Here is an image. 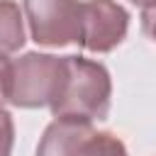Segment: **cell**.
I'll list each match as a JSON object with an SVG mask.
<instances>
[{"label": "cell", "instance_id": "cell-7", "mask_svg": "<svg viewBox=\"0 0 156 156\" xmlns=\"http://www.w3.org/2000/svg\"><path fill=\"white\" fill-rule=\"evenodd\" d=\"M15 144V122L7 110H0V156H10Z\"/></svg>", "mask_w": 156, "mask_h": 156}, {"label": "cell", "instance_id": "cell-8", "mask_svg": "<svg viewBox=\"0 0 156 156\" xmlns=\"http://www.w3.org/2000/svg\"><path fill=\"white\" fill-rule=\"evenodd\" d=\"M141 29H144V34L151 41H156V5L154 7H146L141 12Z\"/></svg>", "mask_w": 156, "mask_h": 156}, {"label": "cell", "instance_id": "cell-6", "mask_svg": "<svg viewBox=\"0 0 156 156\" xmlns=\"http://www.w3.org/2000/svg\"><path fill=\"white\" fill-rule=\"evenodd\" d=\"M24 20L15 0H0V56H10L24 46Z\"/></svg>", "mask_w": 156, "mask_h": 156}, {"label": "cell", "instance_id": "cell-10", "mask_svg": "<svg viewBox=\"0 0 156 156\" xmlns=\"http://www.w3.org/2000/svg\"><path fill=\"white\" fill-rule=\"evenodd\" d=\"M129 2H134V5H139L141 10H146V7H154V5H156V0H129Z\"/></svg>", "mask_w": 156, "mask_h": 156}, {"label": "cell", "instance_id": "cell-4", "mask_svg": "<svg viewBox=\"0 0 156 156\" xmlns=\"http://www.w3.org/2000/svg\"><path fill=\"white\" fill-rule=\"evenodd\" d=\"M29 34L39 46L78 44L80 0H24Z\"/></svg>", "mask_w": 156, "mask_h": 156}, {"label": "cell", "instance_id": "cell-2", "mask_svg": "<svg viewBox=\"0 0 156 156\" xmlns=\"http://www.w3.org/2000/svg\"><path fill=\"white\" fill-rule=\"evenodd\" d=\"M63 78V56L27 51L10 61L7 71V102L24 110L49 107Z\"/></svg>", "mask_w": 156, "mask_h": 156}, {"label": "cell", "instance_id": "cell-1", "mask_svg": "<svg viewBox=\"0 0 156 156\" xmlns=\"http://www.w3.org/2000/svg\"><path fill=\"white\" fill-rule=\"evenodd\" d=\"M112 80L100 61L85 56H63V78L54 102L49 105L54 117L95 122L110 112Z\"/></svg>", "mask_w": 156, "mask_h": 156}, {"label": "cell", "instance_id": "cell-5", "mask_svg": "<svg viewBox=\"0 0 156 156\" xmlns=\"http://www.w3.org/2000/svg\"><path fill=\"white\" fill-rule=\"evenodd\" d=\"M129 29V12L115 0H85L80 5L78 46L93 54L117 49Z\"/></svg>", "mask_w": 156, "mask_h": 156}, {"label": "cell", "instance_id": "cell-9", "mask_svg": "<svg viewBox=\"0 0 156 156\" xmlns=\"http://www.w3.org/2000/svg\"><path fill=\"white\" fill-rule=\"evenodd\" d=\"M7 71H10V61L0 56V110H5L2 105L7 102Z\"/></svg>", "mask_w": 156, "mask_h": 156}, {"label": "cell", "instance_id": "cell-3", "mask_svg": "<svg viewBox=\"0 0 156 156\" xmlns=\"http://www.w3.org/2000/svg\"><path fill=\"white\" fill-rule=\"evenodd\" d=\"M37 156H129L122 139L93 122L56 117L41 134Z\"/></svg>", "mask_w": 156, "mask_h": 156}]
</instances>
